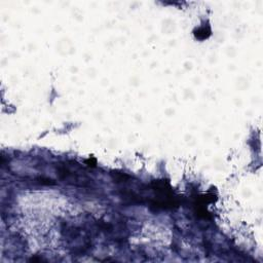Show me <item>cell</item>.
I'll use <instances>...</instances> for the list:
<instances>
[{
    "mask_svg": "<svg viewBox=\"0 0 263 263\" xmlns=\"http://www.w3.org/2000/svg\"><path fill=\"white\" fill-rule=\"evenodd\" d=\"M62 234L67 249L76 256L84 254L91 247L90 234L81 227L65 224Z\"/></svg>",
    "mask_w": 263,
    "mask_h": 263,
    "instance_id": "7a4b0ae2",
    "label": "cell"
},
{
    "mask_svg": "<svg viewBox=\"0 0 263 263\" xmlns=\"http://www.w3.org/2000/svg\"><path fill=\"white\" fill-rule=\"evenodd\" d=\"M38 183L40 184H43V185H53L54 182L51 180V179H47V178H38Z\"/></svg>",
    "mask_w": 263,
    "mask_h": 263,
    "instance_id": "5b68a950",
    "label": "cell"
},
{
    "mask_svg": "<svg viewBox=\"0 0 263 263\" xmlns=\"http://www.w3.org/2000/svg\"><path fill=\"white\" fill-rule=\"evenodd\" d=\"M195 37L197 38V39H200V40H203V39H205V38H208L209 36H210V34H211V30H210V28L209 27H200V28H198L196 31H195Z\"/></svg>",
    "mask_w": 263,
    "mask_h": 263,
    "instance_id": "277c9868",
    "label": "cell"
},
{
    "mask_svg": "<svg viewBox=\"0 0 263 263\" xmlns=\"http://www.w3.org/2000/svg\"><path fill=\"white\" fill-rule=\"evenodd\" d=\"M147 202L155 210H170L179 206V197L166 180H155L148 187Z\"/></svg>",
    "mask_w": 263,
    "mask_h": 263,
    "instance_id": "6da1fadb",
    "label": "cell"
},
{
    "mask_svg": "<svg viewBox=\"0 0 263 263\" xmlns=\"http://www.w3.org/2000/svg\"><path fill=\"white\" fill-rule=\"evenodd\" d=\"M57 174L65 182L79 187H87L91 181L74 161L60 162L57 165Z\"/></svg>",
    "mask_w": 263,
    "mask_h": 263,
    "instance_id": "3957f363",
    "label": "cell"
}]
</instances>
